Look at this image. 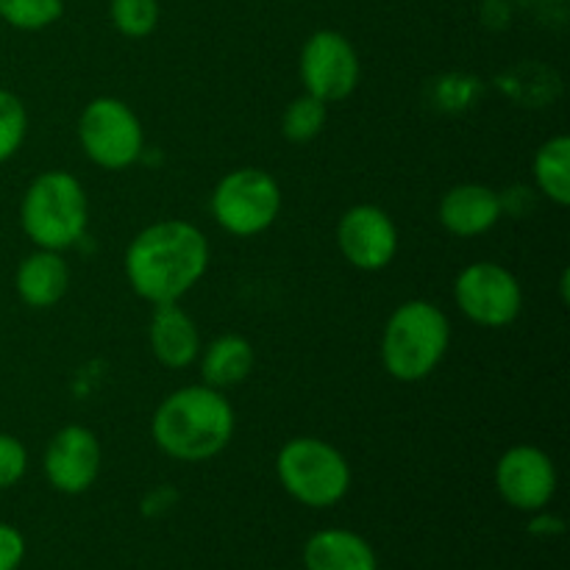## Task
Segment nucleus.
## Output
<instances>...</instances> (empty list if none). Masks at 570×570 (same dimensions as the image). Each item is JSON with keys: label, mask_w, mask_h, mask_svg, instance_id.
Segmentation results:
<instances>
[{"label": "nucleus", "mask_w": 570, "mask_h": 570, "mask_svg": "<svg viewBox=\"0 0 570 570\" xmlns=\"http://www.w3.org/2000/svg\"><path fill=\"white\" fill-rule=\"evenodd\" d=\"M206 234L189 220L167 217L145 226L128 243L122 271L134 293L148 304L181 301L209 271Z\"/></svg>", "instance_id": "obj_1"}, {"label": "nucleus", "mask_w": 570, "mask_h": 570, "mask_svg": "<svg viewBox=\"0 0 570 570\" xmlns=\"http://www.w3.org/2000/svg\"><path fill=\"white\" fill-rule=\"evenodd\" d=\"M237 412L223 390L209 384L178 387L156 406L150 434L161 454L176 462H206L228 449Z\"/></svg>", "instance_id": "obj_2"}, {"label": "nucleus", "mask_w": 570, "mask_h": 570, "mask_svg": "<svg viewBox=\"0 0 570 570\" xmlns=\"http://www.w3.org/2000/svg\"><path fill=\"white\" fill-rule=\"evenodd\" d=\"M451 345V321L438 304L412 298L395 306L382 332V365L395 382L415 384L432 376Z\"/></svg>", "instance_id": "obj_3"}, {"label": "nucleus", "mask_w": 570, "mask_h": 570, "mask_svg": "<svg viewBox=\"0 0 570 570\" xmlns=\"http://www.w3.org/2000/svg\"><path fill=\"white\" fill-rule=\"evenodd\" d=\"M20 226L33 248H72L89 226V200L83 184L67 170L39 173L22 193Z\"/></svg>", "instance_id": "obj_4"}, {"label": "nucleus", "mask_w": 570, "mask_h": 570, "mask_svg": "<svg viewBox=\"0 0 570 570\" xmlns=\"http://www.w3.org/2000/svg\"><path fill=\"white\" fill-rule=\"evenodd\" d=\"M276 476L289 499L309 510H328L351 490V465L337 445L321 438H293L278 449Z\"/></svg>", "instance_id": "obj_5"}, {"label": "nucleus", "mask_w": 570, "mask_h": 570, "mask_svg": "<svg viewBox=\"0 0 570 570\" xmlns=\"http://www.w3.org/2000/svg\"><path fill=\"white\" fill-rule=\"evenodd\" d=\"M282 184L262 167H237L215 184L209 212L217 226L239 239L259 237L282 215Z\"/></svg>", "instance_id": "obj_6"}, {"label": "nucleus", "mask_w": 570, "mask_h": 570, "mask_svg": "<svg viewBox=\"0 0 570 570\" xmlns=\"http://www.w3.org/2000/svg\"><path fill=\"white\" fill-rule=\"evenodd\" d=\"M78 142L87 159L104 170H126L142 156L145 128L137 111L115 95H100L78 117Z\"/></svg>", "instance_id": "obj_7"}, {"label": "nucleus", "mask_w": 570, "mask_h": 570, "mask_svg": "<svg viewBox=\"0 0 570 570\" xmlns=\"http://www.w3.org/2000/svg\"><path fill=\"white\" fill-rule=\"evenodd\" d=\"M454 301L462 315L482 328H507L521 317L523 287L499 262H471L454 278Z\"/></svg>", "instance_id": "obj_8"}, {"label": "nucleus", "mask_w": 570, "mask_h": 570, "mask_svg": "<svg viewBox=\"0 0 570 570\" xmlns=\"http://www.w3.org/2000/svg\"><path fill=\"white\" fill-rule=\"evenodd\" d=\"M298 76L304 92L315 95L323 104H340L360 87V53L345 33L321 28L301 48Z\"/></svg>", "instance_id": "obj_9"}, {"label": "nucleus", "mask_w": 570, "mask_h": 570, "mask_svg": "<svg viewBox=\"0 0 570 570\" xmlns=\"http://www.w3.org/2000/svg\"><path fill=\"white\" fill-rule=\"evenodd\" d=\"M399 226L376 204H356L337 223V248L351 267L379 273L399 256Z\"/></svg>", "instance_id": "obj_10"}, {"label": "nucleus", "mask_w": 570, "mask_h": 570, "mask_svg": "<svg viewBox=\"0 0 570 570\" xmlns=\"http://www.w3.org/2000/svg\"><path fill=\"white\" fill-rule=\"evenodd\" d=\"M495 490L518 512H540L557 493V465L538 445H512L495 462Z\"/></svg>", "instance_id": "obj_11"}, {"label": "nucleus", "mask_w": 570, "mask_h": 570, "mask_svg": "<svg viewBox=\"0 0 570 570\" xmlns=\"http://www.w3.org/2000/svg\"><path fill=\"white\" fill-rule=\"evenodd\" d=\"M104 468V445L98 434L81 423L61 426L50 438L42 456L45 479L53 490L65 495H81L98 482Z\"/></svg>", "instance_id": "obj_12"}, {"label": "nucleus", "mask_w": 570, "mask_h": 570, "mask_svg": "<svg viewBox=\"0 0 570 570\" xmlns=\"http://www.w3.org/2000/svg\"><path fill=\"white\" fill-rule=\"evenodd\" d=\"M504 215V204L495 189L488 184H456L440 198L438 217L440 226L460 239H473L488 234L490 228L499 226Z\"/></svg>", "instance_id": "obj_13"}, {"label": "nucleus", "mask_w": 570, "mask_h": 570, "mask_svg": "<svg viewBox=\"0 0 570 570\" xmlns=\"http://www.w3.org/2000/svg\"><path fill=\"white\" fill-rule=\"evenodd\" d=\"M148 348L159 365L170 371H184L200 356V334L189 312L170 304H154L148 321Z\"/></svg>", "instance_id": "obj_14"}, {"label": "nucleus", "mask_w": 570, "mask_h": 570, "mask_svg": "<svg viewBox=\"0 0 570 570\" xmlns=\"http://www.w3.org/2000/svg\"><path fill=\"white\" fill-rule=\"evenodd\" d=\"M70 289V267L61 250L37 248L17 265L14 293L31 309H50Z\"/></svg>", "instance_id": "obj_15"}, {"label": "nucleus", "mask_w": 570, "mask_h": 570, "mask_svg": "<svg viewBox=\"0 0 570 570\" xmlns=\"http://www.w3.org/2000/svg\"><path fill=\"white\" fill-rule=\"evenodd\" d=\"M306 570H379L373 546L351 529H321L304 546Z\"/></svg>", "instance_id": "obj_16"}, {"label": "nucleus", "mask_w": 570, "mask_h": 570, "mask_svg": "<svg viewBox=\"0 0 570 570\" xmlns=\"http://www.w3.org/2000/svg\"><path fill=\"white\" fill-rule=\"evenodd\" d=\"M200 376L215 390L237 387L254 373L256 348L243 334H220L200 348Z\"/></svg>", "instance_id": "obj_17"}, {"label": "nucleus", "mask_w": 570, "mask_h": 570, "mask_svg": "<svg viewBox=\"0 0 570 570\" xmlns=\"http://www.w3.org/2000/svg\"><path fill=\"white\" fill-rule=\"evenodd\" d=\"M534 184L557 206L570 204V139L566 134L549 137L534 154Z\"/></svg>", "instance_id": "obj_18"}, {"label": "nucleus", "mask_w": 570, "mask_h": 570, "mask_svg": "<svg viewBox=\"0 0 570 570\" xmlns=\"http://www.w3.org/2000/svg\"><path fill=\"white\" fill-rule=\"evenodd\" d=\"M328 120V104L317 100L315 95L301 92L287 104L282 115V134L287 142L306 145L315 137H321Z\"/></svg>", "instance_id": "obj_19"}, {"label": "nucleus", "mask_w": 570, "mask_h": 570, "mask_svg": "<svg viewBox=\"0 0 570 570\" xmlns=\"http://www.w3.org/2000/svg\"><path fill=\"white\" fill-rule=\"evenodd\" d=\"M65 0H0V20L17 31H42L59 22Z\"/></svg>", "instance_id": "obj_20"}, {"label": "nucleus", "mask_w": 570, "mask_h": 570, "mask_svg": "<svg viewBox=\"0 0 570 570\" xmlns=\"http://www.w3.org/2000/svg\"><path fill=\"white\" fill-rule=\"evenodd\" d=\"M159 0H111V26L128 39H145L159 26Z\"/></svg>", "instance_id": "obj_21"}, {"label": "nucleus", "mask_w": 570, "mask_h": 570, "mask_svg": "<svg viewBox=\"0 0 570 570\" xmlns=\"http://www.w3.org/2000/svg\"><path fill=\"white\" fill-rule=\"evenodd\" d=\"M28 137V109L11 89H0V165L20 154Z\"/></svg>", "instance_id": "obj_22"}, {"label": "nucleus", "mask_w": 570, "mask_h": 570, "mask_svg": "<svg viewBox=\"0 0 570 570\" xmlns=\"http://www.w3.org/2000/svg\"><path fill=\"white\" fill-rule=\"evenodd\" d=\"M28 473V449L20 438L0 432V490H11Z\"/></svg>", "instance_id": "obj_23"}, {"label": "nucleus", "mask_w": 570, "mask_h": 570, "mask_svg": "<svg viewBox=\"0 0 570 570\" xmlns=\"http://www.w3.org/2000/svg\"><path fill=\"white\" fill-rule=\"evenodd\" d=\"M26 560V538L17 527L0 521V570H17Z\"/></svg>", "instance_id": "obj_24"}, {"label": "nucleus", "mask_w": 570, "mask_h": 570, "mask_svg": "<svg viewBox=\"0 0 570 570\" xmlns=\"http://www.w3.org/2000/svg\"><path fill=\"white\" fill-rule=\"evenodd\" d=\"M529 532L532 534H562L566 532V523H562L560 518L540 515V518H534L532 527H529Z\"/></svg>", "instance_id": "obj_25"}, {"label": "nucleus", "mask_w": 570, "mask_h": 570, "mask_svg": "<svg viewBox=\"0 0 570 570\" xmlns=\"http://www.w3.org/2000/svg\"><path fill=\"white\" fill-rule=\"evenodd\" d=\"M546 3H554V6H562V3H568V0H546Z\"/></svg>", "instance_id": "obj_26"}]
</instances>
